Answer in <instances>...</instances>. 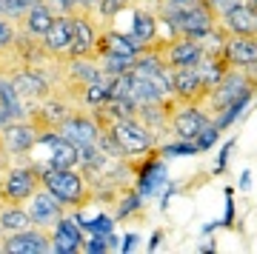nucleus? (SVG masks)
<instances>
[{
    "label": "nucleus",
    "mask_w": 257,
    "mask_h": 254,
    "mask_svg": "<svg viewBox=\"0 0 257 254\" xmlns=\"http://www.w3.org/2000/svg\"><path fill=\"white\" fill-rule=\"evenodd\" d=\"M52 20H55V15H52L49 6L40 0V3L29 6V9L20 15L15 29H18V32H26V35H32V37H43L49 32V26H52Z\"/></svg>",
    "instance_id": "obj_18"
},
{
    "label": "nucleus",
    "mask_w": 257,
    "mask_h": 254,
    "mask_svg": "<svg viewBox=\"0 0 257 254\" xmlns=\"http://www.w3.org/2000/svg\"><path fill=\"white\" fill-rule=\"evenodd\" d=\"M40 186L49 189L60 203L66 206V211L83 209L92 203V189L80 172L74 169H43L40 172Z\"/></svg>",
    "instance_id": "obj_1"
},
{
    "label": "nucleus",
    "mask_w": 257,
    "mask_h": 254,
    "mask_svg": "<svg viewBox=\"0 0 257 254\" xmlns=\"http://www.w3.org/2000/svg\"><path fill=\"white\" fill-rule=\"evenodd\" d=\"M0 237H3V226H0Z\"/></svg>",
    "instance_id": "obj_35"
},
{
    "label": "nucleus",
    "mask_w": 257,
    "mask_h": 254,
    "mask_svg": "<svg viewBox=\"0 0 257 254\" xmlns=\"http://www.w3.org/2000/svg\"><path fill=\"white\" fill-rule=\"evenodd\" d=\"M217 26L229 35H246V37H254L257 35V12H251L248 6L243 3H231L226 12L217 15Z\"/></svg>",
    "instance_id": "obj_15"
},
{
    "label": "nucleus",
    "mask_w": 257,
    "mask_h": 254,
    "mask_svg": "<svg viewBox=\"0 0 257 254\" xmlns=\"http://www.w3.org/2000/svg\"><path fill=\"white\" fill-rule=\"evenodd\" d=\"M40 189V172L32 163H12L0 174V206H26Z\"/></svg>",
    "instance_id": "obj_2"
},
{
    "label": "nucleus",
    "mask_w": 257,
    "mask_h": 254,
    "mask_svg": "<svg viewBox=\"0 0 257 254\" xmlns=\"http://www.w3.org/2000/svg\"><path fill=\"white\" fill-rule=\"evenodd\" d=\"M240 189L243 191L251 189V172H243V177H240Z\"/></svg>",
    "instance_id": "obj_32"
},
{
    "label": "nucleus",
    "mask_w": 257,
    "mask_h": 254,
    "mask_svg": "<svg viewBox=\"0 0 257 254\" xmlns=\"http://www.w3.org/2000/svg\"><path fill=\"white\" fill-rule=\"evenodd\" d=\"M138 240H140L138 234H126V237H123V243H120L117 248H120V251H135V248H138Z\"/></svg>",
    "instance_id": "obj_29"
},
{
    "label": "nucleus",
    "mask_w": 257,
    "mask_h": 254,
    "mask_svg": "<svg viewBox=\"0 0 257 254\" xmlns=\"http://www.w3.org/2000/svg\"><path fill=\"white\" fill-rule=\"evenodd\" d=\"M169 86H172V97L177 103H194V106H200L211 91V89H206V83L200 80V74L194 69H172Z\"/></svg>",
    "instance_id": "obj_10"
},
{
    "label": "nucleus",
    "mask_w": 257,
    "mask_h": 254,
    "mask_svg": "<svg viewBox=\"0 0 257 254\" xmlns=\"http://www.w3.org/2000/svg\"><path fill=\"white\" fill-rule=\"evenodd\" d=\"M9 123H15V114H12V111L3 106V103H0V132L9 126Z\"/></svg>",
    "instance_id": "obj_30"
},
{
    "label": "nucleus",
    "mask_w": 257,
    "mask_h": 254,
    "mask_svg": "<svg viewBox=\"0 0 257 254\" xmlns=\"http://www.w3.org/2000/svg\"><path fill=\"white\" fill-rule=\"evenodd\" d=\"M15 35H18V29H15V23H9V20H3V18H0V49H6V46H12Z\"/></svg>",
    "instance_id": "obj_25"
},
{
    "label": "nucleus",
    "mask_w": 257,
    "mask_h": 254,
    "mask_svg": "<svg viewBox=\"0 0 257 254\" xmlns=\"http://www.w3.org/2000/svg\"><path fill=\"white\" fill-rule=\"evenodd\" d=\"M100 29H103V23L97 20L94 12L74 15L72 18V46H69L63 60H69V57H94V46H97Z\"/></svg>",
    "instance_id": "obj_5"
},
{
    "label": "nucleus",
    "mask_w": 257,
    "mask_h": 254,
    "mask_svg": "<svg viewBox=\"0 0 257 254\" xmlns=\"http://www.w3.org/2000/svg\"><path fill=\"white\" fill-rule=\"evenodd\" d=\"M26 211H29V220H32V226L37 228H52L60 217H66V206L60 203V200L52 194L49 189H40L32 194V197L26 200Z\"/></svg>",
    "instance_id": "obj_7"
},
{
    "label": "nucleus",
    "mask_w": 257,
    "mask_h": 254,
    "mask_svg": "<svg viewBox=\"0 0 257 254\" xmlns=\"http://www.w3.org/2000/svg\"><path fill=\"white\" fill-rule=\"evenodd\" d=\"M49 243H52V251L55 254H77L83 251V243H86V231H83L74 217L66 211V217H60L55 226L49 228Z\"/></svg>",
    "instance_id": "obj_11"
},
{
    "label": "nucleus",
    "mask_w": 257,
    "mask_h": 254,
    "mask_svg": "<svg viewBox=\"0 0 257 254\" xmlns=\"http://www.w3.org/2000/svg\"><path fill=\"white\" fill-rule=\"evenodd\" d=\"M109 132L114 135L117 146L123 149V157H140V155H146V152H152L157 146V140L149 135V129L143 126L135 114H132V117L111 120Z\"/></svg>",
    "instance_id": "obj_3"
},
{
    "label": "nucleus",
    "mask_w": 257,
    "mask_h": 254,
    "mask_svg": "<svg viewBox=\"0 0 257 254\" xmlns=\"http://www.w3.org/2000/svg\"><path fill=\"white\" fill-rule=\"evenodd\" d=\"M40 43H43V49H46L52 57L63 60L66 52H69V46H72V18H69V15H55L49 32L40 37Z\"/></svg>",
    "instance_id": "obj_16"
},
{
    "label": "nucleus",
    "mask_w": 257,
    "mask_h": 254,
    "mask_svg": "<svg viewBox=\"0 0 257 254\" xmlns=\"http://www.w3.org/2000/svg\"><path fill=\"white\" fill-rule=\"evenodd\" d=\"M9 80H12V86L18 89L20 100H23L26 106L43 100L49 91L55 89L52 74H49L46 69H40V66H15L9 72Z\"/></svg>",
    "instance_id": "obj_4"
},
{
    "label": "nucleus",
    "mask_w": 257,
    "mask_h": 254,
    "mask_svg": "<svg viewBox=\"0 0 257 254\" xmlns=\"http://www.w3.org/2000/svg\"><path fill=\"white\" fill-rule=\"evenodd\" d=\"M138 46L132 43L120 29L103 26L97 35V46H94V57L97 55H123V57H138Z\"/></svg>",
    "instance_id": "obj_17"
},
{
    "label": "nucleus",
    "mask_w": 257,
    "mask_h": 254,
    "mask_svg": "<svg viewBox=\"0 0 257 254\" xmlns=\"http://www.w3.org/2000/svg\"><path fill=\"white\" fill-rule=\"evenodd\" d=\"M223 194H226V217H223V223H220V226L234 228V191H231V189H226Z\"/></svg>",
    "instance_id": "obj_27"
},
{
    "label": "nucleus",
    "mask_w": 257,
    "mask_h": 254,
    "mask_svg": "<svg viewBox=\"0 0 257 254\" xmlns=\"http://www.w3.org/2000/svg\"><path fill=\"white\" fill-rule=\"evenodd\" d=\"M223 60L229 63V69L257 66V40L246 35H229L223 40Z\"/></svg>",
    "instance_id": "obj_14"
},
{
    "label": "nucleus",
    "mask_w": 257,
    "mask_h": 254,
    "mask_svg": "<svg viewBox=\"0 0 257 254\" xmlns=\"http://www.w3.org/2000/svg\"><path fill=\"white\" fill-rule=\"evenodd\" d=\"M0 226H3V234L32 228V220H29L26 206H0Z\"/></svg>",
    "instance_id": "obj_19"
},
{
    "label": "nucleus",
    "mask_w": 257,
    "mask_h": 254,
    "mask_svg": "<svg viewBox=\"0 0 257 254\" xmlns=\"http://www.w3.org/2000/svg\"><path fill=\"white\" fill-rule=\"evenodd\" d=\"M0 251L6 254H46L52 251L46 228H23V231H12V234L0 237Z\"/></svg>",
    "instance_id": "obj_8"
},
{
    "label": "nucleus",
    "mask_w": 257,
    "mask_h": 254,
    "mask_svg": "<svg viewBox=\"0 0 257 254\" xmlns=\"http://www.w3.org/2000/svg\"><path fill=\"white\" fill-rule=\"evenodd\" d=\"M163 3H192V0H163Z\"/></svg>",
    "instance_id": "obj_34"
},
{
    "label": "nucleus",
    "mask_w": 257,
    "mask_h": 254,
    "mask_svg": "<svg viewBox=\"0 0 257 254\" xmlns=\"http://www.w3.org/2000/svg\"><path fill=\"white\" fill-rule=\"evenodd\" d=\"M217 137H220V129L214 126V123H209V126L200 132V135L194 137V146H197V152H209L211 146L217 143Z\"/></svg>",
    "instance_id": "obj_23"
},
{
    "label": "nucleus",
    "mask_w": 257,
    "mask_h": 254,
    "mask_svg": "<svg viewBox=\"0 0 257 254\" xmlns=\"http://www.w3.org/2000/svg\"><path fill=\"white\" fill-rule=\"evenodd\" d=\"M231 3H237V0H203V6H206V9H209L211 15H214V18H217L220 12H226V9H229Z\"/></svg>",
    "instance_id": "obj_28"
},
{
    "label": "nucleus",
    "mask_w": 257,
    "mask_h": 254,
    "mask_svg": "<svg viewBox=\"0 0 257 254\" xmlns=\"http://www.w3.org/2000/svg\"><path fill=\"white\" fill-rule=\"evenodd\" d=\"M57 135H63L66 140H72L74 146H89V143H97L100 129H97V123H94L89 109H74L72 114L57 126Z\"/></svg>",
    "instance_id": "obj_12"
},
{
    "label": "nucleus",
    "mask_w": 257,
    "mask_h": 254,
    "mask_svg": "<svg viewBox=\"0 0 257 254\" xmlns=\"http://www.w3.org/2000/svg\"><path fill=\"white\" fill-rule=\"evenodd\" d=\"M126 12H128V18H132V26H128V32H123V35L138 46L140 52L149 49L157 37H163V32H160V20H157L155 12L143 9V6H128Z\"/></svg>",
    "instance_id": "obj_9"
},
{
    "label": "nucleus",
    "mask_w": 257,
    "mask_h": 254,
    "mask_svg": "<svg viewBox=\"0 0 257 254\" xmlns=\"http://www.w3.org/2000/svg\"><path fill=\"white\" fill-rule=\"evenodd\" d=\"M211 123V117L194 103H177L169 120V135L177 140H194L203 129Z\"/></svg>",
    "instance_id": "obj_6"
},
{
    "label": "nucleus",
    "mask_w": 257,
    "mask_h": 254,
    "mask_svg": "<svg viewBox=\"0 0 257 254\" xmlns=\"http://www.w3.org/2000/svg\"><path fill=\"white\" fill-rule=\"evenodd\" d=\"M240 3H243V6H248L251 12H257V0H240Z\"/></svg>",
    "instance_id": "obj_33"
},
{
    "label": "nucleus",
    "mask_w": 257,
    "mask_h": 254,
    "mask_svg": "<svg viewBox=\"0 0 257 254\" xmlns=\"http://www.w3.org/2000/svg\"><path fill=\"white\" fill-rule=\"evenodd\" d=\"M114 203H117V209H114V214H111L114 220H128L132 214H138V211L143 209V197L138 194L135 186L120 189V194L114 197Z\"/></svg>",
    "instance_id": "obj_20"
},
{
    "label": "nucleus",
    "mask_w": 257,
    "mask_h": 254,
    "mask_svg": "<svg viewBox=\"0 0 257 254\" xmlns=\"http://www.w3.org/2000/svg\"><path fill=\"white\" fill-rule=\"evenodd\" d=\"M35 3H40V0H0V18L9 20V23H18L20 15Z\"/></svg>",
    "instance_id": "obj_22"
},
{
    "label": "nucleus",
    "mask_w": 257,
    "mask_h": 254,
    "mask_svg": "<svg viewBox=\"0 0 257 254\" xmlns=\"http://www.w3.org/2000/svg\"><path fill=\"white\" fill-rule=\"evenodd\" d=\"M231 149H234V140H226L220 149V155H217V163H214V172L223 174L226 172V166H229V157H231Z\"/></svg>",
    "instance_id": "obj_26"
},
{
    "label": "nucleus",
    "mask_w": 257,
    "mask_h": 254,
    "mask_svg": "<svg viewBox=\"0 0 257 254\" xmlns=\"http://www.w3.org/2000/svg\"><path fill=\"white\" fill-rule=\"evenodd\" d=\"M0 146H3V140H0Z\"/></svg>",
    "instance_id": "obj_36"
},
{
    "label": "nucleus",
    "mask_w": 257,
    "mask_h": 254,
    "mask_svg": "<svg viewBox=\"0 0 257 254\" xmlns=\"http://www.w3.org/2000/svg\"><path fill=\"white\" fill-rule=\"evenodd\" d=\"M83 251H86V254H106V251H109V240H106V234H92V237H86V243H83Z\"/></svg>",
    "instance_id": "obj_24"
},
{
    "label": "nucleus",
    "mask_w": 257,
    "mask_h": 254,
    "mask_svg": "<svg viewBox=\"0 0 257 254\" xmlns=\"http://www.w3.org/2000/svg\"><path fill=\"white\" fill-rule=\"evenodd\" d=\"M160 240H163V231H160V228H157L155 234H152V243H149V251H155L157 245H160Z\"/></svg>",
    "instance_id": "obj_31"
},
{
    "label": "nucleus",
    "mask_w": 257,
    "mask_h": 254,
    "mask_svg": "<svg viewBox=\"0 0 257 254\" xmlns=\"http://www.w3.org/2000/svg\"><path fill=\"white\" fill-rule=\"evenodd\" d=\"M43 3L49 6L52 15H69V18L80 15V12H94L97 9V0H43Z\"/></svg>",
    "instance_id": "obj_21"
},
{
    "label": "nucleus",
    "mask_w": 257,
    "mask_h": 254,
    "mask_svg": "<svg viewBox=\"0 0 257 254\" xmlns=\"http://www.w3.org/2000/svg\"><path fill=\"white\" fill-rule=\"evenodd\" d=\"M37 137H40V132H37L29 120H15V123H9V126L0 132L3 149L9 152L12 160H15V157H26L29 152L35 149Z\"/></svg>",
    "instance_id": "obj_13"
}]
</instances>
